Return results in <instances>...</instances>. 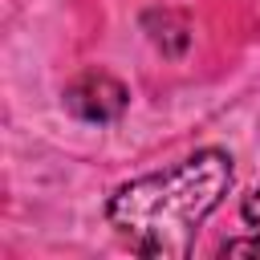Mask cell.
<instances>
[{"label":"cell","instance_id":"4","mask_svg":"<svg viewBox=\"0 0 260 260\" xmlns=\"http://www.w3.org/2000/svg\"><path fill=\"white\" fill-rule=\"evenodd\" d=\"M240 211H244V219H248V223L260 232V183H256V187L244 195V207H240Z\"/></svg>","mask_w":260,"mask_h":260},{"label":"cell","instance_id":"2","mask_svg":"<svg viewBox=\"0 0 260 260\" xmlns=\"http://www.w3.org/2000/svg\"><path fill=\"white\" fill-rule=\"evenodd\" d=\"M126 102H130L126 85L102 69H85L65 89V110L81 122H114V118H122Z\"/></svg>","mask_w":260,"mask_h":260},{"label":"cell","instance_id":"3","mask_svg":"<svg viewBox=\"0 0 260 260\" xmlns=\"http://www.w3.org/2000/svg\"><path fill=\"white\" fill-rule=\"evenodd\" d=\"M219 256L228 260V256H260V236H248V240H228L223 248H219Z\"/></svg>","mask_w":260,"mask_h":260},{"label":"cell","instance_id":"1","mask_svg":"<svg viewBox=\"0 0 260 260\" xmlns=\"http://www.w3.org/2000/svg\"><path fill=\"white\" fill-rule=\"evenodd\" d=\"M228 187H232V158L207 146L167 171L122 183L106 203V219L134 252L158 260H183L191 256L203 219L219 207Z\"/></svg>","mask_w":260,"mask_h":260}]
</instances>
